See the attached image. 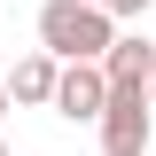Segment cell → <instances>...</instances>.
<instances>
[{
	"label": "cell",
	"instance_id": "6da1fadb",
	"mask_svg": "<svg viewBox=\"0 0 156 156\" xmlns=\"http://www.w3.org/2000/svg\"><path fill=\"white\" fill-rule=\"evenodd\" d=\"M117 39V16L94 8V0H47L39 8V47L55 62H101Z\"/></svg>",
	"mask_w": 156,
	"mask_h": 156
},
{
	"label": "cell",
	"instance_id": "7a4b0ae2",
	"mask_svg": "<svg viewBox=\"0 0 156 156\" xmlns=\"http://www.w3.org/2000/svg\"><path fill=\"white\" fill-rule=\"evenodd\" d=\"M47 109L70 117V125H101V109H109V78H101V62H62Z\"/></svg>",
	"mask_w": 156,
	"mask_h": 156
},
{
	"label": "cell",
	"instance_id": "3957f363",
	"mask_svg": "<svg viewBox=\"0 0 156 156\" xmlns=\"http://www.w3.org/2000/svg\"><path fill=\"white\" fill-rule=\"evenodd\" d=\"M101 78H109V94H148V78H156V39H148V31H117L109 55H101Z\"/></svg>",
	"mask_w": 156,
	"mask_h": 156
},
{
	"label": "cell",
	"instance_id": "277c9868",
	"mask_svg": "<svg viewBox=\"0 0 156 156\" xmlns=\"http://www.w3.org/2000/svg\"><path fill=\"white\" fill-rule=\"evenodd\" d=\"M101 156H148V94H109V109H101Z\"/></svg>",
	"mask_w": 156,
	"mask_h": 156
},
{
	"label": "cell",
	"instance_id": "5b68a950",
	"mask_svg": "<svg viewBox=\"0 0 156 156\" xmlns=\"http://www.w3.org/2000/svg\"><path fill=\"white\" fill-rule=\"evenodd\" d=\"M55 78H62V62L39 47V55H23L8 70V101H55Z\"/></svg>",
	"mask_w": 156,
	"mask_h": 156
},
{
	"label": "cell",
	"instance_id": "8992f818",
	"mask_svg": "<svg viewBox=\"0 0 156 156\" xmlns=\"http://www.w3.org/2000/svg\"><path fill=\"white\" fill-rule=\"evenodd\" d=\"M109 16H148V0H101Z\"/></svg>",
	"mask_w": 156,
	"mask_h": 156
},
{
	"label": "cell",
	"instance_id": "52a82bcc",
	"mask_svg": "<svg viewBox=\"0 0 156 156\" xmlns=\"http://www.w3.org/2000/svg\"><path fill=\"white\" fill-rule=\"evenodd\" d=\"M0 109H8V78H0Z\"/></svg>",
	"mask_w": 156,
	"mask_h": 156
},
{
	"label": "cell",
	"instance_id": "ba28073f",
	"mask_svg": "<svg viewBox=\"0 0 156 156\" xmlns=\"http://www.w3.org/2000/svg\"><path fill=\"white\" fill-rule=\"evenodd\" d=\"M148 109H156V78H148Z\"/></svg>",
	"mask_w": 156,
	"mask_h": 156
},
{
	"label": "cell",
	"instance_id": "9c48e42d",
	"mask_svg": "<svg viewBox=\"0 0 156 156\" xmlns=\"http://www.w3.org/2000/svg\"><path fill=\"white\" fill-rule=\"evenodd\" d=\"M0 156H8V140H0Z\"/></svg>",
	"mask_w": 156,
	"mask_h": 156
},
{
	"label": "cell",
	"instance_id": "30bf717a",
	"mask_svg": "<svg viewBox=\"0 0 156 156\" xmlns=\"http://www.w3.org/2000/svg\"><path fill=\"white\" fill-rule=\"evenodd\" d=\"M0 78H8V70H0Z\"/></svg>",
	"mask_w": 156,
	"mask_h": 156
},
{
	"label": "cell",
	"instance_id": "8fae6325",
	"mask_svg": "<svg viewBox=\"0 0 156 156\" xmlns=\"http://www.w3.org/2000/svg\"><path fill=\"white\" fill-rule=\"evenodd\" d=\"M94 8H101V0H94Z\"/></svg>",
	"mask_w": 156,
	"mask_h": 156
}]
</instances>
